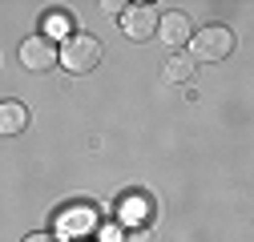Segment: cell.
Wrapping results in <instances>:
<instances>
[{"label":"cell","mask_w":254,"mask_h":242,"mask_svg":"<svg viewBox=\"0 0 254 242\" xmlns=\"http://www.w3.org/2000/svg\"><path fill=\"white\" fill-rule=\"evenodd\" d=\"M57 60L65 65V73H93L101 65V41L89 33H69L65 45L57 49Z\"/></svg>","instance_id":"cell-1"},{"label":"cell","mask_w":254,"mask_h":242,"mask_svg":"<svg viewBox=\"0 0 254 242\" xmlns=\"http://www.w3.org/2000/svg\"><path fill=\"white\" fill-rule=\"evenodd\" d=\"M234 33L222 24H210V28H198V37H190V57L194 60H226L234 53Z\"/></svg>","instance_id":"cell-2"},{"label":"cell","mask_w":254,"mask_h":242,"mask_svg":"<svg viewBox=\"0 0 254 242\" xmlns=\"http://www.w3.org/2000/svg\"><path fill=\"white\" fill-rule=\"evenodd\" d=\"M20 65H24L28 73H49V69L57 65V45H53L45 33L20 41Z\"/></svg>","instance_id":"cell-3"},{"label":"cell","mask_w":254,"mask_h":242,"mask_svg":"<svg viewBox=\"0 0 254 242\" xmlns=\"http://www.w3.org/2000/svg\"><path fill=\"white\" fill-rule=\"evenodd\" d=\"M157 8L153 4H129L121 12V33L129 37V41H149L153 33H157Z\"/></svg>","instance_id":"cell-4"},{"label":"cell","mask_w":254,"mask_h":242,"mask_svg":"<svg viewBox=\"0 0 254 242\" xmlns=\"http://www.w3.org/2000/svg\"><path fill=\"white\" fill-rule=\"evenodd\" d=\"M153 37H162L170 49H182L190 37H194V24H190L186 12H166L162 20H157V33H153Z\"/></svg>","instance_id":"cell-5"},{"label":"cell","mask_w":254,"mask_h":242,"mask_svg":"<svg viewBox=\"0 0 254 242\" xmlns=\"http://www.w3.org/2000/svg\"><path fill=\"white\" fill-rule=\"evenodd\" d=\"M28 129V105L24 101H0V137H16Z\"/></svg>","instance_id":"cell-6"},{"label":"cell","mask_w":254,"mask_h":242,"mask_svg":"<svg viewBox=\"0 0 254 242\" xmlns=\"http://www.w3.org/2000/svg\"><path fill=\"white\" fill-rule=\"evenodd\" d=\"M162 73H166V81H190V77H194V57H190V53H170Z\"/></svg>","instance_id":"cell-7"},{"label":"cell","mask_w":254,"mask_h":242,"mask_svg":"<svg viewBox=\"0 0 254 242\" xmlns=\"http://www.w3.org/2000/svg\"><path fill=\"white\" fill-rule=\"evenodd\" d=\"M93 226H97V218H93V210H73V214H65V218H61V230H93Z\"/></svg>","instance_id":"cell-8"},{"label":"cell","mask_w":254,"mask_h":242,"mask_svg":"<svg viewBox=\"0 0 254 242\" xmlns=\"http://www.w3.org/2000/svg\"><path fill=\"white\" fill-rule=\"evenodd\" d=\"M121 242H153V238H149L145 230H129V234H125V238H121Z\"/></svg>","instance_id":"cell-9"},{"label":"cell","mask_w":254,"mask_h":242,"mask_svg":"<svg viewBox=\"0 0 254 242\" xmlns=\"http://www.w3.org/2000/svg\"><path fill=\"white\" fill-rule=\"evenodd\" d=\"M24 242H61V238H57V234H41V230H37V234H28Z\"/></svg>","instance_id":"cell-10"}]
</instances>
